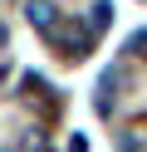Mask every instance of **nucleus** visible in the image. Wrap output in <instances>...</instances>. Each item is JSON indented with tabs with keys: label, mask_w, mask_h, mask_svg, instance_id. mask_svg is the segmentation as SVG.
Here are the masks:
<instances>
[{
	"label": "nucleus",
	"mask_w": 147,
	"mask_h": 152,
	"mask_svg": "<svg viewBox=\"0 0 147 152\" xmlns=\"http://www.w3.org/2000/svg\"><path fill=\"white\" fill-rule=\"evenodd\" d=\"M127 49H137V54H147V30H142V34H132V44H127Z\"/></svg>",
	"instance_id": "nucleus-1"
}]
</instances>
